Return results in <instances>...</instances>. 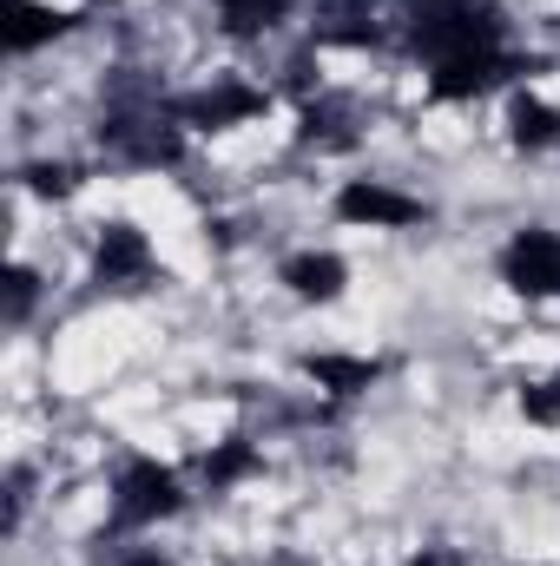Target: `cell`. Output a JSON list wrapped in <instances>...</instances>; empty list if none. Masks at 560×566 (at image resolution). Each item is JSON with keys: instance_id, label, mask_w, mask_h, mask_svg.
Wrapping results in <instances>:
<instances>
[{"instance_id": "obj_1", "label": "cell", "mask_w": 560, "mask_h": 566, "mask_svg": "<svg viewBox=\"0 0 560 566\" xmlns=\"http://www.w3.org/2000/svg\"><path fill=\"white\" fill-rule=\"evenodd\" d=\"M409 40H416L428 60L481 53V46H501V13L488 0H416Z\"/></svg>"}, {"instance_id": "obj_2", "label": "cell", "mask_w": 560, "mask_h": 566, "mask_svg": "<svg viewBox=\"0 0 560 566\" xmlns=\"http://www.w3.org/2000/svg\"><path fill=\"white\" fill-rule=\"evenodd\" d=\"M185 507L178 494V474L165 461H133L120 481H113V521L120 527H152V521H172Z\"/></svg>"}, {"instance_id": "obj_3", "label": "cell", "mask_w": 560, "mask_h": 566, "mask_svg": "<svg viewBox=\"0 0 560 566\" xmlns=\"http://www.w3.org/2000/svg\"><path fill=\"white\" fill-rule=\"evenodd\" d=\"M515 73H528V66H521V53H508V46L455 53V60H435V73H428V99H481V93L508 86Z\"/></svg>"}, {"instance_id": "obj_4", "label": "cell", "mask_w": 560, "mask_h": 566, "mask_svg": "<svg viewBox=\"0 0 560 566\" xmlns=\"http://www.w3.org/2000/svg\"><path fill=\"white\" fill-rule=\"evenodd\" d=\"M336 218H343V224H370V231H403V224L422 218V198L383 185V178H350V185L336 191Z\"/></svg>"}, {"instance_id": "obj_5", "label": "cell", "mask_w": 560, "mask_h": 566, "mask_svg": "<svg viewBox=\"0 0 560 566\" xmlns=\"http://www.w3.org/2000/svg\"><path fill=\"white\" fill-rule=\"evenodd\" d=\"M265 106H271V99H265L258 86L218 80V86H205V93L178 99V106H172V119H178V126H191V133H225V126H245V119H258Z\"/></svg>"}, {"instance_id": "obj_6", "label": "cell", "mask_w": 560, "mask_h": 566, "mask_svg": "<svg viewBox=\"0 0 560 566\" xmlns=\"http://www.w3.org/2000/svg\"><path fill=\"white\" fill-rule=\"evenodd\" d=\"M501 277L521 296H560V238L554 231H515L501 251Z\"/></svg>"}, {"instance_id": "obj_7", "label": "cell", "mask_w": 560, "mask_h": 566, "mask_svg": "<svg viewBox=\"0 0 560 566\" xmlns=\"http://www.w3.org/2000/svg\"><path fill=\"white\" fill-rule=\"evenodd\" d=\"M278 277H283V290L303 296V303H336L343 283H350V264H343L336 251H297V258H283Z\"/></svg>"}, {"instance_id": "obj_8", "label": "cell", "mask_w": 560, "mask_h": 566, "mask_svg": "<svg viewBox=\"0 0 560 566\" xmlns=\"http://www.w3.org/2000/svg\"><path fill=\"white\" fill-rule=\"evenodd\" d=\"M303 376H310L323 396H370L376 376H383V363H376V356H336V349H317V356L303 363Z\"/></svg>"}, {"instance_id": "obj_9", "label": "cell", "mask_w": 560, "mask_h": 566, "mask_svg": "<svg viewBox=\"0 0 560 566\" xmlns=\"http://www.w3.org/2000/svg\"><path fill=\"white\" fill-rule=\"evenodd\" d=\"M152 271V244H145V231L133 224H106L100 231V277L106 283H133Z\"/></svg>"}, {"instance_id": "obj_10", "label": "cell", "mask_w": 560, "mask_h": 566, "mask_svg": "<svg viewBox=\"0 0 560 566\" xmlns=\"http://www.w3.org/2000/svg\"><path fill=\"white\" fill-rule=\"evenodd\" d=\"M0 13H7V46L13 53H33V46H46L66 27V13L60 7H40V0H0Z\"/></svg>"}, {"instance_id": "obj_11", "label": "cell", "mask_w": 560, "mask_h": 566, "mask_svg": "<svg viewBox=\"0 0 560 566\" xmlns=\"http://www.w3.org/2000/svg\"><path fill=\"white\" fill-rule=\"evenodd\" d=\"M508 139L528 145V151H548V145L560 139V113L541 93H515V99H508Z\"/></svg>"}, {"instance_id": "obj_12", "label": "cell", "mask_w": 560, "mask_h": 566, "mask_svg": "<svg viewBox=\"0 0 560 566\" xmlns=\"http://www.w3.org/2000/svg\"><path fill=\"white\" fill-rule=\"evenodd\" d=\"M251 468H258V448H251V441H218V448L198 461L205 488H231V481H245Z\"/></svg>"}, {"instance_id": "obj_13", "label": "cell", "mask_w": 560, "mask_h": 566, "mask_svg": "<svg viewBox=\"0 0 560 566\" xmlns=\"http://www.w3.org/2000/svg\"><path fill=\"white\" fill-rule=\"evenodd\" d=\"M218 7H225L231 33H265V27H278L283 13H290V0H218Z\"/></svg>"}]
</instances>
